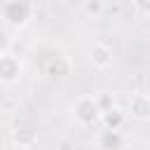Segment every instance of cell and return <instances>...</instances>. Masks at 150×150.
<instances>
[{"label": "cell", "instance_id": "8992f818", "mask_svg": "<svg viewBox=\"0 0 150 150\" xmlns=\"http://www.w3.org/2000/svg\"><path fill=\"white\" fill-rule=\"evenodd\" d=\"M12 143L19 148V150H30L35 143H38V136L33 129H14L12 131Z\"/></svg>", "mask_w": 150, "mask_h": 150}, {"label": "cell", "instance_id": "7a4b0ae2", "mask_svg": "<svg viewBox=\"0 0 150 150\" xmlns=\"http://www.w3.org/2000/svg\"><path fill=\"white\" fill-rule=\"evenodd\" d=\"M89 61H91V66L96 70H108L112 66V49L108 45H103V42H96L91 47V52H89Z\"/></svg>", "mask_w": 150, "mask_h": 150}, {"label": "cell", "instance_id": "ba28073f", "mask_svg": "<svg viewBox=\"0 0 150 150\" xmlns=\"http://www.w3.org/2000/svg\"><path fill=\"white\" fill-rule=\"evenodd\" d=\"M134 7H136V12H138V14L150 16V0H134Z\"/></svg>", "mask_w": 150, "mask_h": 150}, {"label": "cell", "instance_id": "277c9868", "mask_svg": "<svg viewBox=\"0 0 150 150\" xmlns=\"http://www.w3.org/2000/svg\"><path fill=\"white\" fill-rule=\"evenodd\" d=\"M127 110L136 120H148L150 117V96L148 94H134V96H129Z\"/></svg>", "mask_w": 150, "mask_h": 150}, {"label": "cell", "instance_id": "3957f363", "mask_svg": "<svg viewBox=\"0 0 150 150\" xmlns=\"http://www.w3.org/2000/svg\"><path fill=\"white\" fill-rule=\"evenodd\" d=\"M21 75V63L16 56L12 54H2L0 56V82H14Z\"/></svg>", "mask_w": 150, "mask_h": 150}, {"label": "cell", "instance_id": "6da1fadb", "mask_svg": "<svg viewBox=\"0 0 150 150\" xmlns=\"http://www.w3.org/2000/svg\"><path fill=\"white\" fill-rule=\"evenodd\" d=\"M101 103H98V98L96 96H80L77 101H75V105H73V115H75V120L82 124V127H91L94 122H98V117H101Z\"/></svg>", "mask_w": 150, "mask_h": 150}, {"label": "cell", "instance_id": "5b68a950", "mask_svg": "<svg viewBox=\"0 0 150 150\" xmlns=\"http://www.w3.org/2000/svg\"><path fill=\"white\" fill-rule=\"evenodd\" d=\"M101 120H103V124H105V129H108V131H117V129L124 124L127 115H124L117 105H110V108H103Z\"/></svg>", "mask_w": 150, "mask_h": 150}, {"label": "cell", "instance_id": "52a82bcc", "mask_svg": "<svg viewBox=\"0 0 150 150\" xmlns=\"http://www.w3.org/2000/svg\"><path fill=\"white\" fill-rule=\"evenodd\" d=\"M105 12V2L103 0H84V14L89 19H101Z\"/></svg>", "mask_w": 150, "mask_h": 150}]
</instances>
